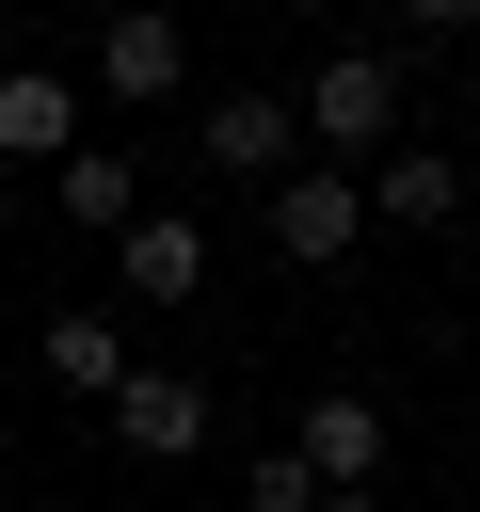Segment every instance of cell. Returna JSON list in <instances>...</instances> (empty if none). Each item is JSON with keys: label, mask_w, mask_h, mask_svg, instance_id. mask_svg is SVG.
<instances>
[{"label": "cell", "mask_w": 480, "mask_h": 512, "mask_svg": "<svg viewBox=\"0 0 480 512\" xmlns=\"http://www.w3.org/2000/svg\"><path fill=\"white\" fill-rule=\"evenodd\" d=\"M0 160H80V80L64 64H0Z\"/></svg>", "instance_id": "7"}, {"label": "cell", "mask_w": 480, "mask_h": 512, "mask_svg": "<svg viewBox=\"0 0 480 512\" xmlns=\"http://www.w3.org/2000/svg\"><path fill=\"white\" fill-rule=\"evenodd\" d=\"M176 80H192V32H176V16H144V0H128V16H96V96H128V112H144V96H176Z\"/></svg>", "instance_id": "5"}, {"label": "cell", "mask_w": 480, "mask_h": 512, "mask_svg": "<svg viewBox=\"0 0 480 512\" xmlns=\"http://www.w3.org/2000/svg\"><path fill=\"white\" fill-rule=\"evenodd\" d=\"M240 512H320V480H304L288 448H256V464H240Z\"/></svg>", "instance_id": "12"}, {"label": "cell", "mask_w": 480, "mask_h": 512, "mask_svg": "<svg viewBox=\"0 0 480 512\" xmlns=\"http://www.w3.org/2000/svg\"><path fill=\"white\" fill-rule=\"evenodd\" d=\"M112 288H128V304H208V224H192V208H144V224L112 240Z\"/></svg>", "instance_id": "4"}, {"label": "cell", "mask_w": 480, "mask_h": 512, "mask_svg": "<svg viewBox=\"0 0 480 512\" xmlns=\"http://www.w3.org/2000/svg\"><path fill=\"white\" fill-rule=\"evenodd\" d=\"M304 144L352 176V160H384L400 144V48H320V80H304Z\"/></svg>", "instance_id": "1"}, {"label": "cell", "mask_w": 480, "mask_h": 512, "mask_svg": "<svg viewBox=\"0 0 480 512\" xmlns=\"http://www.w3.org/2000/svg\"><path fill=\"white\" fill-rule=\"evenodd\" d=\"M32 352H48V384H80V400H128V368H144L112 304H48V336H32Z\"/></svg>", "instance_id": "10"}, {"label": "cell", "mask_w": 480, "mask_h": 512, "mask_svg": "<svg viewBox=\"0 0 480 512\" xmlns=\"http://www.w3.org/2000/svg\"><path fill=\"white\" fill-rule=\"evenodd\" d=\"M288 464H304L320 496H368V480H384V400H368V384H320L304 432H288Z\"/></svg>", "instance_id": "3"}, {"label": "cell", "mask_w": 480, "mask_h": 512, "mask_svg": "<svg viewBox=\"0 0 480 512\" xmlns=\"http://www.w3.org/2000/svg\"><path fill=\"white\" fill-rule=\"evenodd\" d=\"M112 432H128L144 464H192V448H208V368H128Z\"/></svg>", "instance_id": "6"}, {"label": "cell", "mask_w": 480, "mask_h": 512, "mask_svg": "<svg viewBox=\"0 0 480 512\" xmlns=\"http://www.w3.org/2000/svg\"><path fill=\"white\" fill-rule=\"evenodd\" d=\"M48 192H64V224H80V240H128V224H144V176H128V144H80Z\"/></svg>", "instance_id": "11"}, {"label": "cell", "mask_w": 480, "mask_h": 512, "mask_svg": "<svg viewBox=\"0 0 480 512\" xmlns=\"http://www.w3.org/2000/svg\"><path fill=\"white\" fill-rule=\"evenodd\" d=\"M192 144H208V160H224V176H288V144H304V96H240V80H224V96H208V128H192Z\"/></svg>", "instance_id": "8"}, {"label": "cell", "mask_w": 480, "mask_h": 512, "mask_svg": "<svg viewBox=\"0 0 480 512\" xmlns=\"http://www.w3.org/2000/svg\"><path fill=\"white\" fill-rule=\"evenodd\" d=\"M368 224H416V240L464 224V160H448V144H384V160H368Z\"/></svg>", "instance_id": "9"}, {"label": "cell", "mask_w": 480, "mask_h": 512, "mask_svg": "<svg viewBox=\"0 0 480 512\" xmlns=\"http://www.w3.org/2000/svg\"><path fill=\"white\" fill-rule=\"evenodd\" d=\"M320 512H384V496H320Z\"/></svg>", "instance_id": "13"}, {"label": "cell", "mask_w": 480, "mask_h": 512, "mask_svg": "<svg viewBox=\"0 0 480 512\" xmlns=\"http://www.w3.org/2000/svg\"><path fill=\"white\" fill-rule=\"evenodd\" d=\"M352 240H368V176L288 160V176H272V256H304V272H320V256H352Z\"/></svg>", "instance_id": "2"}]
</instances>
